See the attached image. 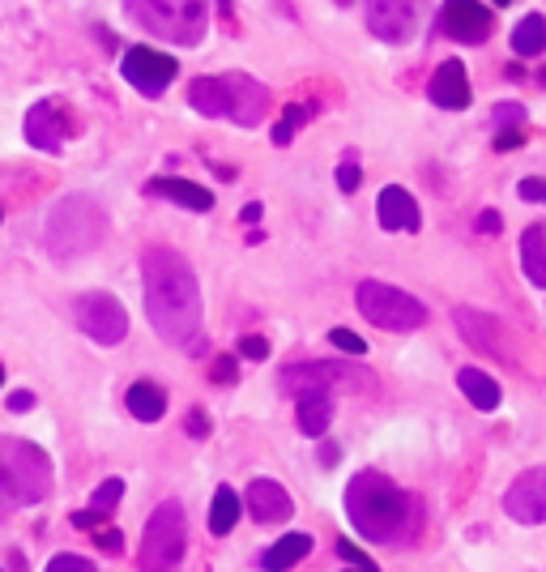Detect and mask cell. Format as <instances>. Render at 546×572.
I'll list each match as a JSON object with an SVG mask.
<instances>
[{
  "instance_id": "d6a6232c",
  "label": "cell",
  "mask_w": 546,
  "mask_h": 572,
  "mask_svg": "<svg viewBox=\"0 0 546 572\" xmlns=\"http://www.w3.org/2000/svg\"><path fill=\"white\" fill-rule=\"evenodd\" d=\"M337 551H342V560H346L350 568H376V564L367 560L363 551H355V543H346V538H342V543H337Z\"/></svg>"
},
{
  "instance_id": "3957f363",
  "label": "cell",
  "mask_w": 546,
  "mask_h": 572,
  "mask_svg": "<svg viewBox=\"0 0 546 572\" xmlns=\"http://www.w3.org/2000/svg\"><path fill=\"white\" fill-rule=\"evenodd\" d=\"M43 240H47V252H52L56 261H73V257H82V252H94L107 240L103 205L86 193L60 197L43 222Z\"/></svg>"
},
{
  "instance_id": "603a6c76",
  "label": "cell",
  "mask_w": 546,
  "mask_h": 572,
  "mask_svg": "<svg viewBox=\"0 0 546 572\" xmlns=\"http://www.w3.org/2000/svg\"><path fill=\"white\" fill-rule=\"evenodd\" d=\"M521 269L529 282L546 291V231L542 227H529L521 235Z\"/></svg>"
},
{
  "instance_id": "7a4b0ae2",
  "label": "cell",
  "mask_w": 546,
  "mask_h": 572,
  "mask_svg": "<svg viewBox=\"0 0 546 572\" xmlns=\"http://www.w3.org/2000/svg\"><path fill=\"white\" fill-rule=\"evenodd\" d=\"M346 513L363 538H372V543H393V538H401L410 530L414 500L393 479H384L380 470H359L346 487Z\"/></svg>"
},
{
  "instance_id": "52a82bcc",
  "label": "cell",
  "mask_w": 546,
  "mask_h": 572,
  "mask_svg": "<svg viewBox=\"0 0 546 572\" xmlns=\"http://www.w3.org/2000/svg\"><path fill=\"white\" fill-rule=\"evenodd\" d=\"M128 18L137 26H146L150 35L197 47L205 35V22H210V9L197 5V0H167V5H150V0H133L128 5Z\"/></svg>"
},
{
  "instance_id": "9c48e42d",
  "label": "cell",
  "mask_w": 546,
  "mask_h": 572,
  "mask_svg": "<svg viewBox=\"0 0 546 572\" xmlns=\"http://www.w3.org/2000/svg\"><path fill=\"white\" fill-rule=\"evenodd\" d=\"M77 312V325H82L86 338H94L99 346H120L128 338V312L116 295H107V291H90L82 295L73 304Z\"/></svg>"
},
{
  "instance_id": "7bdbcfd3",
  "label": "cell",
  "mask_w": 546,
  "mask_h": 572,
  "mask_svg": "<svg viewBox=\"0 0 546 572\" xmlns=\"http://www.w3.org/2000/svg\"><path fill=\"white\" fill-rule=\"evenodd\" d=\"M239 218H244V222H261V201H248L244 210H239Z\"/></svg>"
},
{
  "instance_id": "60d3db41",
  "label": "cell",
  "mask_w": 546,
  "mask_h": 572,
  "mask_svg": "<svg viewBox=\"0 0 546 572\" xmlns=\"http://www.w3.org/2000/svg\"><path fill=\"white\" fill-rule=\"evenodd\" d=\"M214 380H218V385H231V380H235V363H231V359H222L218 368H214Z\"/></svg>"
},
{
  "instance_id": "f6af8a7d",
  "label": "cell",
  "mask_w": 546,
  "mask_h": 572,
  "mask_svg": "<svg viewBox=\"0 0 546 572\" xmlns=\"http://www.w3.org/2000/svg\"><path fill=\"white\" fill-rule=\"evenodd\" d=\"M0 380H5V368H0Z\"/></svg>"
},
{
  "instance_id": "ac0fdd59",
  "label": "cell",
  "mask_w": 546,
  "mask_h": 572,
  "mask_svg": "<svg viewBox=\"0 0 546 572\" xmlns=\"http://www.w3.org/2000/svg\"><path fill=\"white\" fill-rule=\"evenodd\" d=\"M376 218H380V227L384 231H419L423 227V218H419V201H414L406 188H380V197H376Z\"/></svg>"
},
{
  "instance_id": "ab89813d",
  "label": "cell",
  "mask_w": 546,
  "mask_h": 572,
  "mask_svg": "<svg viewBox=\"0 0 546 572\" xmlns=\"http://www.w3.org/2000/svg\"><path fill=\"white\" fill-rule=\"evenodd\" d=\"M495 146H500V150H517L521 146V133L517 129H504L500 137H495Z\"/></svg>"
},
{
  "instance_id": "484cf974",
  "label": "cell",
  "mask_w": 546,
  "mask_h": 572,
  "mask_svg": "<svg viewBox=\"0 0 546 572\" xmlns=\"http://www.w3.org/2000/svg\"><path fill=\"white\" fill-rule=\"evenodd\" d=\"M512 52L517 56H542L546 52V18L542 13H529L512 30Z\"/></svg>"
},
{
  "instance_id": "6da1fadb",
  "label": "cell",
  "mask_w": 546,
  "mask_h": 572,
  "mask_svg": "<svg viewBox=\"0 0 546 572\" xmlns=\"http://www.w3.org/2000/svg\"><path fill=\"white\" fill-rule=\"evenodd\" d=\"M141 286H146V316L154 333L175 351L201 355L205 351V321H201V286L192 265L167 244H150L141 252Z\"/></svg>"
},
{
  "instance_id": "e575fe53",
  "label": "cell",
  "mask_w": 546,
  "mask_h": 572,
  "mask_svg": "<svg viewBox=\"0 0 546 572\" xmlns=\"http://www.w3.org/2000/svg\"><path fill=\"white\" fill-rule=\"evenodd\" d=\"M521 116H525V111L517 103H500V107H495V120H500V124H517Z\"/></svg>"
},
{
  "instance_id": "5bb4252c",
  "label": "cell",
  "mask_w": 546,
  "mask_h": 572,
  "mask_svg": "<svg viewBox=\"0 0 546 572\" xmlns=\"http://www.w3.org/2000/svg\"><path fill=\"white\" fill-rule=\"evenodd\" d=\"M495 22V13L487 5H470V0H457V5H444L440 13V26L448 39H461V43H483L487 30Z\"/></svg>"
},
{
  "instance_id": "2e32d148",
  "label": "cell",
  "mask_w": 546,
  "mask_h": 572,
  "mask_svg": "<svg viewBox=\"0 0 546 572\" xmlns=\"http://www.w3.org/2000/svg\"><path fill=\"white\" fill-rule=\"evenodd\" d=\"M244 504H248V513L261 521V526H273V521H286V517L295 513L291 491H286L278 479H252Z\"/></svg>"
},
{
  "instance_id": "b9f144b4",
  "label": "cell",
  "mask_w": 546,
  "mask_h": 572,
  "mask_svg": "<svg viewBox=\"0 0 546 572\" xmlns=\"http://www.w3.org/2000/svg\"><path fill=\"white\" fill-rule=\"evenodd\" d=\"M30 406H35V393H13V397H9V410H13V415H18V410H30Z\"/></svg>"
},
{
  "instance_id": "d4e9b609",
  "label": "cell",
  "mask_w": 546,
  "mask_h": 572,
  "mask_svg": "<svg viewBox=\"0 0 546 572\" xmlns=\"http://www.w3.org/2000/svg\"><path fill=\"white\" fill-rule=\"evenodd\" d=\"M457 385H461V393L470 397L478 410H495V406H500V397H504L500 385H495L487 372H478V368H461L457 372Z\"/></svg>"
},
{
  "instance_id": "d590c367",
  "label": "cell",
  "mask_w": 546,
  "mask_h": 572,
  "mask_svg": "<svg viewBox=\"0 0 546 572\" xmlns=\"http://www.w3.org/2000/svg\"><path fill=\"white\" fill-rule=\"evenodd\" d=\"M474 227L483 231V235H491V231H500L504 222H500V214H495V210H483V214H478V222H474Z\"/></svg>"
},
{
  "instance_id": "9a60e30c",
  "label": "cell",
  "mask_w": 546,
  "mask_h": 572,
  "mask_svg": "<svg viewBox=\"0 0 546 572\" xmlns=\"http://www.w3.org/2000/svg\"><path fill=\"white\" fill-rule=\"evenodd\" d=\"M282 380L303 397V393H325V385H333V380H372V376L346 368V363H291Z\"/></svg>"
},
{
  "instance_id": "8d00e7d4",
  "label": "cell",
  "mask_w": 546,
  "mask_h": 572,
  "mask_svg": "<svg viewBox=\"0 0 546 572\" xmlns=\"http://www.w3.org/2000/svg\"><path fill=\"white\" fill-rule=\"evenodd\" d=\"M188 432H192V436H205V432H210V419H205V410H192Z\"/></svg>"
},
{
  "instance_id": "4dcf8cb0",
  "label": "cell",
  "mask_w": 546,
  "mask_h": 572,
  "mask_svg": "<svg viewBox=\"0 0 546 572\" xmlns=\"http://www.w3.org/2000/svg\"><path fill=\"white\" fill-rule=\"evenodd\" d=\"M239 355L261 363V359H269V342H265V338H256V333H248V338H239Z\"/></svg>"
},
{
  "instance_id": "277c9868",
  "label": "cell",
  "mask_w": 546,
  "mask_h": 572,
  "mask_svg": "<svg viewBox=\"0 0 546 572\" xmlns=\"http://www.w3.org/2000/svg\"><path fill=\"white\" fill-rule=\"evenodd\" d=\"M188 103L210 120H235L252 129L269 107V90L252 82L248 73H222V77H197L188 86Z\"/></svg>"
},
{
  "instance_id": "ee69618b",
  "label": "cell",
  "mask_w": 546,
  "mask_h": 572,
  "mask_svg": "<svg viewBox=\"0 0 546 572\" xmlns=\"http://www.w3.org/2000/svg\"><path fill=\"white\" fill-rule=\"evenodd\" d=\"M350 572H376V568H350Z\"/></svg>"
},
{
  "instance_id": "7402d4cb",
  "label": "cell",
  "mask_w": 546,
  "mask_h": 572,
  "mask_svg": "<svg viewBox=\"0 0 546 572\" xmlns=\"http://www.w3.org/2000/svg\"><path fill=\"white\" fill-rule=\"evenodd\" d=\"M308 551H312V538L308 534H286V538H278V543L261 555V568L265 572H286V568H295L299 560H308Z\"/></svg>"
},
{
  "instance_id": "8992f818",
  "label": "cell",
  "mask_w": 546,
  "mask_h": 572,
  "mask_svg": "<svg viewBox=\"0 0 546 572\" xmlns=\"http://www.w3.org/2000/svg\"><path fill=\"white\" fill-rule=\"evenodd\" d=\"M188 551V530H184V508L167 500L154 508V517L146 521V534H141V551L137 564L141 572H175Z\"/></svg>"
},
{
  "instance_id": "4fadbf2b",
  "label": "cell",
  "mask_w": 546,
  "mask_h": 572,
  "mask_svg": "<svg viewBox=\"0 0 546 572\" xmlns=\"http://www.w3.org/2000/svg\"><path fill=\"white\" fill-rule=\"evenodd\" d=\"M453 321H457V329H461V338L474 346V351H487V355H512L508 351V333H504V325L495 321L491 312H478V308H457L453 312Z\"/></svg>"
},
{
  "instance_id": "83f0119b",
  "label": "cell",
  "mask_w": 546,
  "mask_h": 572,
  "mask_svg": "<svg viewBox=\"0 0 546 572\" xmlns=\"http://www.w3.org/2000/svg\"><path fill=\"white\" fill-rule=\"evenodd\" d=\"M124 496V483L120 479H103V487L94 491V513H107V508H116Z\"/></svg>"
},
{
  "instance_id": "f1b7e54d",
  "label": "cell",
  "mask_w": 546,
  "mask_h": 572,
  "mask_svg": "<svg viewBox=\"0 0 546 572\" xmlns=\"http://www.w3.org/2000/svg\"><path fill=\"white\" fill-rule=\"evenodd\" d=\"M329 342L337 346V351H346V355H367V342L359 338V333H350V329H333Z\"/></svg>"
},
{
  "instance_id": "74e56055",
  "label": "cell",
  "mask_w": 546,
  "mask_h": 572,
  "mask_svg": "<svg viewBox=\"0 0 546 572\" xmlns=\"http://www.w3.org/2000/svg\"><path fill=\"white\" fill-rule=\"evenodd\" d=\"M517 193H521L525 201H534V197H542V193H546V184H542V180H521Z\"/></svg>"
},
{
  "instance_id": "f35d334b",
  "label": "cell",
  "mask_w": 546,
  "mask_h": 572,
  "mask_svg": "<svg viewBox=\"0 0 546 572\" xmlns=\"http://www.w3.org/2000/svg\"><path fill=\"white\" fill-rule=\"evenodd\" d=\"M291 137H295V129H291V124H273V146H291Z\"/></svg>"
},
{
  "instance_id": "4316f807",
  "label": "cell",
  "mask_w": 546,
  "mask_h": 572,
  "mask_svg": "<svg viewBox=\"0 0 546 572\" xmlns=\"http://www.w3.org/2000/svg\"><path fill=\"white\" fill-rule=\"evenodd\" d=\"M239 521V496L231 487H218L214 491V504H210V530L214 534H231Z\"/></svg>"
},
{
  "instance_id": "836d02e7",
  "label": "cell",
  "mask_w": 546,
  "mask_h": 572,
  "mask_svg": "<svg viewBox=\"0 0 546 572\" xmlns=\"http://www.w3.org/2000/svg\"><path fill=\"white\" fill-rule=\"evenodd\" d=\"M94 543H99L103 551H120L124 538H120V530H99V534H94Z\"/></svg>"
},
{
  "instance_id": "e0dca14e",
  "label": "cell",
  "mask_w": 546,
  "mask_h": 572,
  "mask_svg": "<svg viewBox=\"0 0 546 572\" xmlns=\"http://www.w3.org/2000/svg\"><path fill=\"white\" fill-rule=\"evenodd\" d=\"M427 94H431V103L444 107V111H465V107H470L474 94H470V77H465L461 60H444V65L436 69V77H431Z\"/></svg>"
},
{
  "instance_id": "ba28073f",
  "label": "cell",
  "mask_w": 546,
  "mask_h": 572,
  "mask_svg": "<svg viewBox=\"0 0 546 572\" xmlns=\"http://www.w3.org/2000/svg\"><path fill=\"white\" fill-rule=\"evenodd\" d=\"M355 304L376 329H389V333H410V329L427 325V308L389 282H359Z\"/></svg>"
},
{
  "instance_id": "bcb514c9",
  "label": "cell",
  "mask_w": 546,
  "mask_h": 572,
  "mask_svg": "<svg viewBox=\"0 0 546 572\" xmlns=\"http://www.w3.org/2000/svg\"><path fill=\"white\" fill-rule=\"evenodd\" d=\"M542 197H546V193H542Z\"/></svg>"
},
{
  "instance_id": "ffe728a7",
  "label": "cell",
  "mask_w": 546,
  "mask_h": 572,
  "mask_svg": "<svg viewBox=\"0 0 546 572\" xmlns=\"http://www.w3.org/2000/svg\"><path fill=\"white\" fill-rule=\"evenodd\" d=\"M146 193H150V197H171L175 205H184V210H192V214L214 210V193H210V188H201V184H192V180H180V176L150 180Z\"/></svg>"
},
{
  "instance_id": "8fae6325",
  "label": "cell",
  "mask_w": 546,
  "mask_h": 572,
  "mask_svg": "<svg viewBox=\"0 0 546 572\" xmlns=\"http://www.w3.org/2000/svg\"><path fill=\"white\" fill-rule=\"evenodd\" d=\"M504 508H508L512 521H521V526H542L546 521V466L525 470L521 479L508 487Z\"/></svg>"
},
{
  "instance_id": "5b68a950",
  "label": "cell",
  "mask_w": 546,
  "mask_h": 572,
  "mask_svg": "<svg viewBox=\"0 0 546 572\" xmlns=\"http://www.w3.org/2000/svg\"><path fill=\"white\" fill-rule=\"evenodd\" d=\"M52 491V462L30 440L0 436V521L22 504H39Z\"/></svg>"
},
{
  "instance_id": "f546056e",
  "label": "cell",
  "mask_w": 546,
  "mask_h": 572,
  "mask_svg": "<svg viewBox=\"0 0 546 572\" xmlns=\"http://www.w3.org/2000/svg\"><path fill=\"white\" fill-rule=\"evenodd\" d=\"M47 572H94V564L82 560V555H56V560L47 564Z\"/></svg>"
},
{
  "instance_id": "30bf717a",
  "label": "cell",
  "mask_w": 546,
  "mask_h": 572,
  "mask_svg": "<svg viewBox=\"0 0 546 572\" xmlns=\"http://www.w3.org/2000/svg\"><path fill=\"white\" fill-rule=\"evenodd\" d=\"M120 73H124V82L133 90H141V94H150V99H154V94H163L175 82L180 65H175V56L154 52V47H128Z\"/></svg>"
},
{
  "instance_id": "44dd1931",
  "label": "cell",
  "mask_w": 546,
  "mask_h": 572,
  "mask_svg": "<svg viewBox=\"0 0 546 572\" xmlns=\"http://www.w3.org/2000/svg\"><path fill=\"white\" fill-rule=\"evenodd\" d=\"M128 415H137L141 423H158L167 415V393L154 385V380H137L133 389H128Z\"/></svg>"
},
{
  "instance_id": "1f68e13d",
  "label": "cell",
  "mask_w": 546,
  "mask_h": 572,
  "mask_svg": "<svg viewBox=\"0 0 546 572\" xmlns=\"http://www.w3.org/2000/svg\"><path fill=\"white\" fill-rule=\"evenodd\" d=\"M359 180H363V171H359L355 163H342V167H337V188H342V193H355Z\"/></svg>"
},
{
  "instance_id": "7c38bea8",
  "label": "cell",
  "mask_w": 546,
  "mask_h": 572,
  "mask_svg": "<svg viewBox=\"0 0 546 572\" xmlns=\"http://www.w3.org/2000/svg\"><path fill=\"white\" fill-rule=\"evenodd\" d=\"M26 141L43 154H60L64 141H69V116H64L60 103H35L26 111Z\"/></svg>"
},
{
  "instance_id": "d6986e66",
  "label": "cell",
  "mask_w": 546,
  "mask_h": 572,
  "mask_svg": "<svg viewBox=\"0 0 546 572\" xmlns=\"http://www.w3.org/2000/svg\"><path fill=\"white\" fill-rule=\"evenodd\" d=\"M414 26H419L414 5H389V0H380V5L367 9V30L384 43H406L414 35Z\"/></svg>"
},
{
  "instance_id": "cb8c5ba5",
  "label": "cell",
  "mask_w": 546,
  "mask_h": 572,
  "mask_svg": "<svg viewBox=\"0 0 546 572\" xmlns=\"http://www.w3.org/2000/svg\"><path fill=\"white\" fill-rule=\"evenodd\" d=\"M333 423V402L325 393H303L299 397V432L303 436H325Z\"/></svg>"
}]
</instances>
